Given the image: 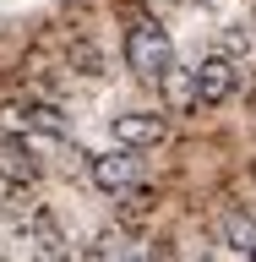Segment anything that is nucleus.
Masks as SVG:
<instances>
[{"label":"nucleus","mask_w":256,"mask_h":262,"mask_svg":"<svg viewBox=\"0 0 256 262\" xmlns=\"http://www.w3.org/2000/svg\"><path fill=\"white\" fill-rule=\"evenodd\" d=\"M38 175H44L38 153H33L22 137H0V180H6V186H33Z\"/></svg>","instance_id":"4"},{"label":"nucleus","mask_w":256,"mask_h":262,"mask_svg":"<svg viewBox=\"0 0 256 262\" xmlns=\"http://www.w3.org/2000/svg\"><path fill=\"white\" fill-rule=\"evenodd\" d=\"M126 66L136 77L158 82V77H175V44H169V33L158 22H131L126 33Z\"/></svg>","instance_id":"1"},{"label":"nucleus","mask_w":256,"mask_h":262,"mask_svg":"<svg viewBox=\"0 0 256 262\" xmlns=\"http://www.w3.org/2000/svg\"><path fill=\"white\" fill-rule=\"evenodd\" d=\"M33 257H38V262H65V257H71V246H65L60 224H55L49 213L33 219Z\"/></svg>","instance_id":"6"},{"label":"nucleus","mask_w":256,"mask_h":262,"mask_svg":"<svg viewBox=\"0 0 256 262\" xmlns=\"http://www.w3.org/2000/svg\"><path fill=\"white\" fill-rule=\"evenodd\" d=\"M28 131L65 137V131H71V120H65V110H60V104H38V98H33V104H28Z\"/></svg>","instance_id":"7"},{"label":"nucleus","mask_w":256,"mask_h":262,"mask_svg":"<svg viewBox=\"0 0 256 262\" xmlns=\"http://www.w3.org/2000/svg\"><path fill=\"white\" fill-rule=\"evenodd\" d=\"M22 126H28V110H22V104H6V110H0V137H16Z\"/></svg>","instance_id":"8"},{"label":"nucleus","mask_w":256,"mask_h":262,"mask_svg":"<svg viewBox=\"0 0 256 262\" xmlns=\"http://www.w3.org/2000/svg\"><path fill=\"white\" fill-rule=\"evenodd\" d=\"M191 93H196V104H224L235 93V60L229 55H207L191 71Z\"/></svg>","instance_id":"2"},{"label":"nucleus","mask_w":256,"mask_h":262,"mask_svg":"<svg viewBox=\"0 0 256 262\" xmlns=\"http://www.w3.org/2000/svg\"><path fill=\"white\" fill-rule=\"evenodd\" d=\"M164 120L158 115H120L114 120V137H120V147H147V142H164Z\"/></svg>","instance_id":"5"},{"label":"nucleus","mask_w":256,"mask_h":262,"mask_svg":"<svg viewBox=\"0 0 256 262\" xmlns=\"http://www.w3.org/2000/svg\"><path fill=\"white\" fill-rule=\"evenodd\" d=\"M196 262H213V257H196Z\"/></svg>","instance_id":"10"},{"label":"nucleus","mask_w":256,"mask_h":262,"mask_svg":"<svg viewBox=\"0 0 256 262\" xmlns=\"http://www.w3.org/2000/svg\"><path fill=\"white\" fill-rule=\"evenodd\" d=\"M224 235H229V246H256V235H251V219H240V213H235V219L224 224Z\"/></svg>","instance_id":"9"},{"label":"nucleus","mask_w":256,"mask_h":262,"mask_svg":"<svg viewBox=\"0 0 256 262\" xmlns=\"http://www.w3.org/2000/svg\"><path fill=\"white\" fill-rule=\"evenodd\" d=\"M136 175H142V164H136L131 147H109V153L93 159V186H104V191H131Z\"/></svg>","instance_id":"3"}]
</instances>
